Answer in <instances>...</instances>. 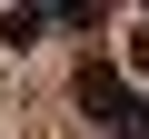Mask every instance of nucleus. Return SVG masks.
<instances>
[{
	"mask_svg": "<svg viewBox=\"0 0 149 139\" xmlns=\"http://www.w3.org/2000/svg\"><path fill=\"white\" fill-rule=\"evenodd\" d=\"M80 109H90L100 129H109V119H139V99H129V80H119L109 60H90V70H80Z\"/></svg>",
	"mask_w": 149,
	"mask_h": 139,
	"instance_id": "f257e3e1",
	"label": "nucleus"
},
{
	"mask_svg": "<svg viewBox=\"0 0 149 139\" xmlns=\"http://www.w3.org/2000/svg\"><path fill=\"white\" fill-rule=\"evenodd\" d=\"M40 30H50V10H0V40H10V50H30Z\"/></svg>",
	"mask_w": 149,
	"mask_h": 139,
	"instance_id": "f03ea898",
	"label": "nucleus"
},
{
	"mask_svg": "<svg viewBox=\"0 0 149 139\" xmlns=\"http://www.w3.org/2000/svg\"><path fill=\"white\" fill-rule=\"evenodd\" d=\"M129 139H149V99H139V119H129Z\"/></svg>",
	"mask_w": 149,
	"mask_h": 139,
	"instance_id": "7ed1b4c3",
	"label": "nucleus"
}]
</instances>
